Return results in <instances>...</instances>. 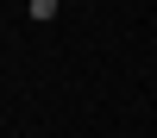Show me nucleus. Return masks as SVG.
Here are the masks:
<instances>
[{
	"instance_id": "f257e3e1",
	"label": "nucleus",
	"mask_w": 157,
	"mask_h": 138,
	"mask_svg": "<svg viewBox=\"0 0 157 138\" xmlns=\"http://www.w3.org/2000/svg\"><path fill=\"white\" fill-rule=\"evenodd\" d=\"M57 6H63V0H32L25 13H32V19H57Z\"/></svg>"
}]
</instances>
